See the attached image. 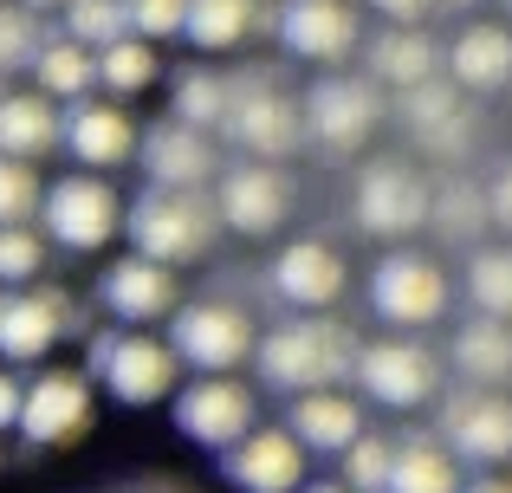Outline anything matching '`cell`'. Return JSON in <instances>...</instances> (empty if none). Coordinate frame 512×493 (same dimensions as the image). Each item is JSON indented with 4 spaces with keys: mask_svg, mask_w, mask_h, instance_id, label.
<instances>
[{
    "mask_svg": "<svg viewBox=\"0 0 512 493\" xmlns=\"http://www.w3.org/2000/svg\"><path fill=\"white\" fill-rule=\"evenodd\" d=\"M350 357H357V338L338 325V318H286L279 331H266V338H253V364H260V383L266 390H325V383L350 377Z\"/></svg>",
    "mask_w": 512,
    "mask_h": 493,
    "instance_id": "obj_1",
    "label": "cell"
},
{
    "mask_svg": "<svg viewBox=\"0 0 512 493\" xmlns=\"http://www.w3.org/2000/svg\"><path fill=\"white\" fill-rule=\"evenodd\" d=\"M117 228L130 234L137 253H150V260H163V266H182V260H201V253L214 247L221 221H214V202L201 189H163V182H150Z\"/></svg>",
    "mask_w": 512,
    "mask_h": 493,
    "instance_id": "obj_2",
    "label": "cell"
},
{
    "mask_svg": "<svg viewBox=\"0 0 512 493\" xmlns=\"http://www.w3.org/2000/svg\"><path fill=\"white\" fill-rule=\"evenodd\" d=\"M85 370L104 377V390H111L117 403L150 409L175 390V370L182 364H175V351L163 338H150V331H98V338L85 344Z\"/></svg>",
    "mask_w": 512,
    "mask_h": 493,
    "instance_id": "obj_3",
    "label": "cell"
},
{
    "mask_svg": "<svg viewBox=\"0 0 512 493\" xmlns=\"http://www.w3.org/2000/svg\"><path fill=\"white\" fill-rule=\"evenodd\" d=\"M221 130L234 150H247V156H260V163H273V156H292L299 150V137H305V124H299V104L286 98V91L273 85V78H227V111H221Z\"/></svg>",
    "mask_w": 512,
    "mask_h": 493,
    "instance_id": "obj_4",
    "label": "cell"
},
{
    "mask_svg": "<svg viewBox=\"0 0 512 493\" xmlns=\"http://www.w3.org/2000/svg\"><path fill=\"white\" fill-rule=\"evenodd\" d=\"M299 124H305V137L325 143L331 156H350V150L370 143L376 124H383V91H376V78L331 72V78H318V85L305 91Z\"/></svg>",
    "mask_w": 512,
    "mask_h": 493,
    "instance_id": "obj_5",
    "label": "cell"
},
{
    "mask_svg": "<svg viewBox=\"0 0 512 493\" xmlns=\"http://www.w3.org/2000/svg\"><path fill=\"white\" fill-rule=\"evenodd\" d=\"M169 351H175V364L201 370V377L234 370V364L253 357V318L240 312V305H221V299L175 305L169 312Z\"/></svg>",
    "mask_w": 512,
    "mask_h": 493,
    "instance_id": "obj_6",
    "label": "cell"
},
{
    "mask_svg": "<svg viewBox=\"0 0 512 493\" xmlns=\"http://www.w3.org/2000/svg\"><path fill=\"white\" fill-rule=\"evenodd\" d=\"M370 305L383 325L396 331H422L448 312V273L428 253H383L370 273Z\"/></svg>",
    "mask_w": 512,
    "mask_h": 493,
    "instance_id": "obj_7",
    "label": "cell"
},
{
    "mask_svg": "<svg viewBox=\"0 0 512 493\" xmlns=\"http://www.w3.org/2000/svg\"><path fill=\"white\" fill-rule=\"evenodd\" d=\"M441 448L454 461H474V468L512 461V396H500L493 383L454 390L441 409Z\"/></svg>",
    "mask_w": 512,
    "mask_h": 493,
    "instance_id": "obj_8",
    "label": "cell"
},
{
    "mask_svg": "<svg viewBox=\"0 0 512 493\" xmlns=\"http://www.w3.org/2000/svg\"><path fill=\"white\" fill-rule=\"evenodd\" d=\"M20 442L26 448H72L91 429V383L78 370H39L20 390Z\"/></svg>",
    "mask_w": 512,
    "mask_h": 493,
    "instance_id": "obj_9",
    "label": "cell"
},
{
    "mask_svg": "<svg viewBox=\"0 0 512 493\" xmlns=\"http://www.w3.org/2000/svg\"><path fill=\"white\" fill-rule=\"evenodd\" d=\"M169 396H175V429L201 448H227L260 422V396H253L247 383H234L227 370L195 377L188 390H169Z\"/></svg>",
    "mask_w": 512,
    "mask_h": 493,
    "instance_id": "obj_10",
    "label": "cell"
},
{
    "mask_svg": "<svg viewBox=\"0 0 512 493\" xmlns=\"http://www.w3.org/2000/svg\"><path fill=\"white\" fill-rule=\"evenodd\" d=\"M39 215H46V234L72 253H98L124 221V202L111 195V182L98 176H65L39 195Z\"/></svg>",
    "mask_w": 512,
    "mask_h": 493,
    "instance_id": "obj_11",
    "label": "cell"
},
{
    "mask_svg": "<svg viewBox=\"0 0 512 493\" xmlns=\"http://www.w3.org/2000/svg\"><path fill=\"white\" fill-rule=\"evenodd\" d=\"M350 370H357L363 396H370V403H383V409H422L428 396H435V383H441L435 351H422V344H409V338L357 344Z\"/></svg>",
    "mask_w": 512,
    "mask_h": 493,
    "instance_id": "obj_12",
    "label": "cell"
},
{
    "mask_svg": "<svg viewBox=\"0 0 512 493\" xmlns=\"http://www.w3.org/2000/svg\"><path fill=\"white\" fill-rule=\"evenodd\" d=\"M292 215V182L273 163H234L214 176V221L234 234H273Z\"/></svg>",
    "mask_w": 512,
    "mask_h": 493,
    "instance_id": "obj_13",
    "label": "cell"
},
{
    "mask_svg": "<svg viewBox=\"0 0 512 493\" xmlns=\"http://www.w3.org/2000/svg\"><path fill=\"white\" fill-rule=\"evenodd\" d=\"M273 33H279V46H286L292 59L338 65L363 39V26H357V7H350V0H279Z\"/></svg>",
    "mask_w": 512,
    "mask_h": 493,
    "instance_id": "obj_14",
    "label": "cell"
},
{
    "mask_svg": "<svg viewBox=\"0 0 512 493\" xmlns=\"http://www.w3.org/2000/svg\"><path fill=\"white\" fill-rule=\"evenodd\" d=\"M428 221V182L409 163H370L357 176V228L376 241H402Z\"/></svg>",
    "mask_w": 512,
    "mask_h": 493,
    "instance_id": "obj_15",
    "label": "cell"
},
{
    "mask_svg": "<svg viewBox=\"0 0 512 493\" xmlns=\"http://www.w3.org/2000/svg\"><path fill=\"white\" fill-rule=\"evenodd\" d=\"M221 474H227V487H240V493H292L305 481V448H299L292 429H260V422H253L240 442L221 448Z\"/></svg>",
    "mask_w": 512,
    "mask_h": 493,
    "instance_id": "obj_16",
    "label": "cell"
},
{
    "mask_svg": "<svg viewBox=\"0 0 512 493\" xmlns=\"http://www.w3.org/2000/svg\"><path fill=\"white\" fill-rule=\"evenodd\" d=\"M143 176L163 182V189H208L221 176V150H214V130H195L182 117L143 130Z\"/></svg>",
    "mask_w": 512,
    "mask_h": 493,
    "instance_id": "obj_17",
    "label": "cell"
},
{
    "mask_svg": "<svg viewBox=\"0 0 512 493\" xmlns=\"http://www.w3.org/2000/svg\"><path fill=\"white\" fill-rule=\"evenodd\" d=\"M98 299L117 325H150V318H169L182 305V286H175V266L150 260V253H130L98 279Z\"/></svg>",
    "mask_w": 512,
    "mask_h": 493,
    "instance_id": "obj_18",
    "label": "cell"
},
{
    "mask_svg": "<svg viewBox=\"0 0 512 493\" xmlns=\"http://www.w3.org/2000/svg\"><path fill=\"white\" fill-rule=\"evenodd\" d=\"M72 325V299L65 292H7L0 299V357L13 364H39Z\"/></svg>",
    "mask_w": 512,
    "mask_h": 493,
    "instance_id": "obj_19",
    "label": "cell"
},
{
    "mask_svg": "<svg viewBox=\"0 0 512 493\" xmlns=\"http://www.w3.org/2000/svg\"><path fill=\"white\" fill-rule=\"evenodd\" d=\"M59 143L91 169H117L130 150H137V124H130L117 104H98V98H72V111L59 117Z\"/></svg>",
    "mask_w": 512,
    "mask_h": 493,
    "instance_id": "obj_20",
    "label": "cell"
},
{
    "mask_svg": "<svg viewBox=\"0 0 512 493\" xmlns=\"http://www.w3.org/2000/svg\"><path fill=\"white\" fill-rule=\"evenodd\" d=\"M273 292L299 312H325V305L344 299V260L325 241H292L273 260Z\"/></svg>",
    "mask_w": 512,
    "mask_h": 493,
    "instance_id": "obj_21",
    "label": "cell"
},
{
    "mask_svg": "<svg viewBox=\"0 0 512 493\" xmlns=\"http://www.w3.org/2000/svg\"><path fill=\"white\" fill-rule=\"evenodd\" d=\"M286 429L299 435L305 455H344L350 435H363V409L325 383V390H299V396H292Z\"/></svg>",
    "mask_w": 512,
    "mask_h": 493,
    "instance_id": "obj_22",
    "label": "cell"
},
{
    "mask_svg": "<svg viewBox=\"0 0 512 493\" xmlns=\"http://www.w3.org/2000/svg\"><path fill=\"white\" fill-rule=\"evenodd\" d=\"M448 72H454V85H467V91L506 85V78H512V33H506V26L474 20V26H467V33L448 46Z\"/></svg>",
    "mask_w": 512,
    "mask_h": 493,
    "instance_id": "obj_23",
    "label": "cell"
},
{
    "mask_svg": "<svg viewBox=\"0 0 512 493\" xmlns=\"http://www.w3.org/2000/svg\"><path fill=\"white\" fill-rule=\"evenodd\" d=\"M402 124L422 143L448 150V143L467 137V104L454 98V85H441V78L428 72V78H415V85H402Z\"/></svg>",
    "mask_w": 512,
    "mask_h": 493,
    "instance_id": "obj_24",
    "label": "cell"
},
{
    "mask_svg": "<svg viewBox=\"0 0 512 493\" xmlns=\"http://www.w3.org/2000/svg\"><path fill=\"white\" fill-rule=\"evenodd\" d=\"M59 143V111L46 91H0V156H46Z\"/></svg>",
    "mask_w": 512,
    "mask_h": 493,
    "instance_id": "obj_25",
    "label": "cell"
},
{
    "mask_svg": "<svg viewBox=\"0 0 512 493\" xmlns=\"http://www.w3.org/2000/svg\"><path fill=\"white\" fill-rule=\"evenodd\" d=\"M383 493H461V461L428 435H402L389 455V487Z\"/></svg>",
    "mask_w": 512,
    "mask_h": 493,
    "instance_id": "obj_26",
    "label": "cell"
},
{
    "mask_svg": "<svg viewBox=\"0 0 512 493\" xmlns=\"http://www.w3.org/2000/svg\"><path fill=\"white\" fill-rule=\"evenodd\" d=\"M441 65L435 39L422 33V26H383V33L370 39V78L376 85H415V78H428Z\"/></svg>",
    "mask_w": 512,
    "mask_h": 493,
    "instance_id": "obj_27",
    "label": "cell"
},
{
    "mask_svg": "<svg viewBox=\"0 0 512 493\" xmlns=\"http://www.w3.org/2000/svg\"><path fill=\"white\" fill-rule=\"evenodd\" d=\"M260 26V0H182V33L201 52H234Z\"/></svg>",
    "mask_w": 512,
    "mask_h": 493,
    "instance_id": "obj_28",
    "label": "cell"
},
{
    "mask_svg": "<svg viewBox=\"0 0 512 493\" xmlns=\"http://www.w3.org/2000/svg\"><path fill=\"white\" fill-rule=\"evenodd\" d=\"M454 370L467 383H506L512 377V331L506 318H474L454 331Z\"/></svg>",
    "mask_w": 512,
    "mask_h": 493,
    "instance_id": "obj_29",
    "label": "cell"
},
{
    "mask_svg": "<svg viewBox=\"0 0 512 493\" xmlns=\"http://www.w3.org/2000/svg\"><path fill=\"white\" fill-rule=\"evenodd\" d=\"M26 65L39 72L46 98H91V85H98V52L78 46V39H39V52Z\"/></svg>",
    "mask_w": 512,
    "mask_h": 493,
    "instance_id": "obj_30",
    "label": "cell"
},
{
    "mask_svg": "<svg viewBox=\"0 0 512 493\" xmlns=\"http://www.w3.org/2000/svg\"><path fill=\"white\" fill-rule=\"evenodd\" d=\"M156 78V46L137 33L111 39V46H98V85L117 91V98H130V91H143Z\"/></svg>",
    "mask_w": 512,
    "mask_h": 493,
    "instance_id": "obj_31",
    "label": "cell"
},
{
    "mask_svg": "<svg viewBox=\"0 0 512 493\" xmlns=\"http://www.w3.org/2000/svg\"><path fill=\"white\" fill-rule=\"evenodd\" d=\"M227 111V78L208 72V65H188V72H175V117L195 130H214Z\"/></svg>",
    "mask_w": 512,
    "mask_h": 493,
    "instance_id": "obj_32",
    "label": "cell"
},
{
    "mask_svg": "<svg viewBox=\"0 0 512 493\" xmlns=\"http://www.w3.org/2000/svg\"><path fill=\"white\" fill-rule=\"evenodd\" d=\"M467 299L487 318H512V247H480L467 266Z\"/></svg>",
    "mask_w": 512,
    "mask_h": 493,
    "instance_id": "obj_33",
    "label": "cell"
},
{
    "mask_svg": "<svg viewBox=\"0 0 512 493\" xmlns=\"http://www.w3.org/2000/svg\"><path fill=\"white\" fill-rule=\"evenodd\" d=\"M428 221H435L448 241H474V234L487 228V189H474V182H454V189L428 195Z\"/></svg>",
    "mask_w": 512,
    "mask_h": 493,
    "instance_id": "obj_34",
    "label": "cell"
},
{
    "mask_svg": "<svg viewBox=\"0 0 512 493\" xmlns=\"http://www.w3.org/2000/svg\"><path fill=\"white\" fill-rule=\"evenodd\" d=\"M130 20H124V0H65V39H78V46H111V39H124Z\"/></svg>",
    "mask_w": 512,
    "mask_h": 493,
    "instance_id": "obj_35",
    "label": "cell"
},
{
    "mask_svg": "<svg viewBox=\"0 0 512 493\" xmlns=\"http://www.w3.org/2000/svg\"><path fill=\"white\" fill-rule=\"evenodd\" d=\"M389 455H396V442H383V435H350V448H344V487L350 493H383L389 487Z\"/></svg>",
    "mask_w": 512,
    "mask_h": 493,
    "instance_id": "obj_36",
    "label": "cell"
},
{
    "mask_svg": "<svg viewBox=\"0 0 512 493\" xmlns=\"http://www.w3.org/2000/svg\"><path fill=\"white\" fill-rule=\"evenodd\" d=\"M33 208H39V176L20 156H0V228H20Z\"/></svg>",
    "mask_w": 512,
    "mask_h": 493,
    "instance_id": "obj_37",
    "label": "cell"
},
{
    "mask_svg": "<svg viewBox=\"0 0 512 493\" xmlns=\"http://www.w3.org/2000/svg\"><path fill=\"white\" fill-rule=\"evenodd\" d=\"M39 52V20L33 7H0V72H20Z\"/></svg>",
    "mask_w": 512,
    "mask_h": 493,
    "instance_id": "obj_38",
    "label": "cell"
},
{
    "mask_svg": "<svg viewBox=\"0 0 512 493\" xmlns=\"http://www.w3.org/2000/svg\"><path fill=\"white\" fill-rule=\"evenodd\" d=\"M39 260H46V247H39V234L26 228V221H20V228H0V279H7V286L33 279Z\"/></svg>",
    "mask_w": 512,
    "mask_h": 493,
    "instance_id": "obj_39",
    "label": "cell"
},
{
    "mask_svg": "<svg viewBox=\"0 0 512 493\" xmlns=\"http://www.w3.org/2000/svg\"><path fill=\"white\" fill-rule=\"evenodd\" d=\"M124 20L137 39H175L182 33V0H124Z\"/></svg>",
    "mask_w": 512,
    "mask_h": 493,
    "instance_id": "obj_40",
    "label": "cell"
},
{
    "mask_svg": "<svg viewBox=\"0 0 512 493\" xmlns=\"http://www.w3.org/2000/svg\"><path fill=\"white\" fill-rule=\"evenodd\" d=\"M487 221H500V228L512 234V163L487 182Z\"/></svg>",
    "mask_w": 512,
    "mask_h": 493,
    "instance_id": "obj_41",
    "label": "cell"
},
{
    "mask_svg": "<svg viewBox=\"0 0 512 493\" xmlns=\"http://www.w3.org/2000/svg\"><path fill=\"white\" fill-rule=\"evenodd\" d=\"M363 7H376V13H383L389 26H422L428 13H435L428 0H363Z\"/></svg>",
    "mask_w": 512,
    "mask_h": 493,
    "instance_id": "obj_42",
    "label": "cell"
},
{
    "mask_svg": "<svg viewBox=\"0 0 512 493\" xmlns=\"http://www.w3.org/2000/svg\"><path fill=\"white\" fill-rule=\"evenodd\" d=\"M20 390H26V383L0 370V429H13V422H20Z\"/></svg>",
    "mask_w": 512,
    "mask_h": 493,
    "instance_id": "obj_43",
    "label": "cell"
},
{
    "mask_svg": "<svg viewBox=\"0 0 512 493\" xmlns=\"http://www.w3.org/2000/svg\"><path fill=\"white\" fill-rule=\"evenodd\" d=\"M461 493H512V481H500V474H480V481H461Z\"/></svg>",
    "mask_w": 512,
    "mask_h": 493,
    "instance_id": "obj_44",
    "label": "cell"
},
{
    "mask_svg": "<svg viewBox=\"0 0 512 493\" xmlns=\"http://www.w3.org/2000/svg\"><path fill=\"white\" fill-rule=\"evenodd\" d=\"M292 493H350V487H344V481H312V487L299 481V487H292Z\"/></svg>",
    "mask_w": 512,
    "mask_h": 493,
    "instance_id": "obj_45",
    "label": "cell"
},
{
    "mask_svg": "<svg viewBox=\"0 0 512 493\" xmlns=\"http://www.w3.org/2000/svg\"><path fill=\"white\" fill-rule=\"evenodd\" d=\"M428 7H448V13H467V7H480V0H428Z\"/></svg>",
    "mask_w": 512,
    "mask_h": 493,
    "instance_id": "obj_46",
    "label": "cell"
},
{
    "mask_svg": "<svg viewBox=\"0 0 512 493\" xmlns=\"http://www.w3.org/2000/svg\"><path fill=\"white\" fill-rule=\"evenodd\" d=\"M26 7H65V0H26Z\"/></svg>",
    "mask_w": 512,
    "mask_h": 493,
    "instance_id": "obj_47",
    "label": "cell"
},
{
    "mask_svg": "<svg viewBox=\"0 0 512 493\" xmlns=\"http://www.w3.org/2000/svg\"><path fill=\"white\" fill-rule=\"evenodd\" d=\"M500 7H512V0H500Z\"/></svg>",
    "mask_w": 512,
    "mask_h": 493,
    "instance_id": "obj_48",
    "label": "cell"
}]
</instances>
